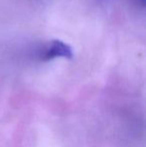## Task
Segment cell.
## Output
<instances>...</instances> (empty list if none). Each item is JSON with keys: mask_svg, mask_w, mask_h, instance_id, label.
<instances>
[{"mask_svg": "<svg viewBox=\"0 0 146 147\" xmlns=\"http://www.w3.org/2000/svg\"><path fill=\"white\" fill-rule=\"evenodd\" d=\"M136 3L138 4V6H140L141 8H145L146 5V0H135Z\"/></svg>", "mask_w": 146, "mask_h": 147, "instance_id": "2", "label": "cell"}, {"mask_svg": "<svg viewBox=\"0 0 146 147\" xmlns=\"http://www.w3.org/2000/svg\"><path fill=\"white\" fill-rule=\"evenodd\" d=\"M38 56L42 61H50L56 58L72 59L73 51L69 44L58 39H53L43 44Z\"/></svg>", "mask_w": 146, "mask_h": 147, "instance_id": "1", "label": "cell"}]
</instances>
